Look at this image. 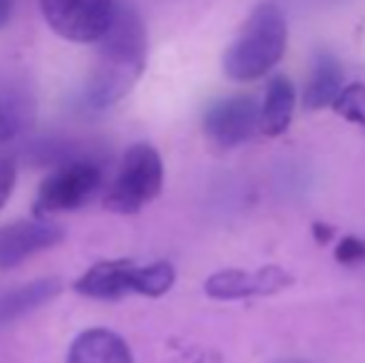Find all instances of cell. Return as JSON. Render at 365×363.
Listing matches in <instances>:
<instances>
[{"instance_id":"obj_21","label":"cell","mask_w":365,"mask_h":363,"mask_svg":"<svg viewBox=\"0 0 365 363\" xmlns=\"http://www.w3.org/2000/svg\"><path fill=\"white\" fill-rule=\"evenodd\" d=\"M279 363H308V361H301V359H286V361H279Z\"/></svg>"},{"instance_id":"obj_1","label":"cell","mask_w":365,"mask_h":363,"mask_svg":"<svg viewBox=\"0 0 365 363\" xmlns=\"http://www.w3.org/2000/svg\"><path fill=\"white\" fill-rule=\"evenodd\" d=\"M147 65V28L140 13L125 0H117L110 28L97 40V58L85 83L90 110H107L142 78Z\"/></svg>"},{"instance_id":"obj_15","label":"cell","mask_w":365,"mask_h":363,"mask_svg":"<svg viewBox=\"0 0 365 363\" xmlns=\"http://www.w3.org/2000/svg\"><path fill=\"white\" fill-rule=\"evenodd\" d=\"M174 267L169 262H154V264H142L140 267V286H137V294L142 296H164L174 286Z\"/></svg>"},{"instance_id":"obj_3","label":"cell","mask_w":365,"mask_h":363,"mask_svg":"<svg viewBox=\"0 0 365 363\" xmlns=\"http://www.w3.org/2000/svg\"><path fill=\"white\" fill-rule=\"evenodd\" d=\"M164 184V162L147 142L132 145L122 155L115 177L105 184L102 202L115 214H137L159 197Z\"/></svg>"},{"instance_id":"obj_16","label":"cell","mask_w":365,"mask_h":363,"mask_svg":"<svg viewBox=\"0 0 365 363\" xmlns=\"http://www.w3.org/2000/svg\"><path fill=\"white\" fill-rule=\"evenodd\" d=\"M333 110L341 117H346L348 122L365 130V85L353 83L348 88H343L338 100L333 102Z\"/></svg>"},{"instance_id":"obj_18","label":"cell","mask_w":365,"mask_h":363,"mask_svg":"<svg viewBox=\"0 0 365 363\" xmlns=\"http://www.w3.org/2000/svg\"><path fill=\"white\" fill-rule=\"evenodd\" d=\"M336 259L341 264H361L365 259V242L358 237H343V242L336 247Z\"/></svg>"},{"instance_id":"obj_12","label":"cell","mask_w":365,"mask_h":363,"mask_svg":"<svg viewBox=\"0 0 365 363\" xmlns=\"http://www.w3.org/2000/svg\"><path fill=\"white\" fill-rule=\"evenodd\" d=\"M296 110V88L286 75H276L266 88L261 105V132L269 137H279L289 130Z\"/></svg>"},{"instance_id":"obj_7","label":"cell","mask_w":365,"mask_h":363,"mask_svg":"<svg viewBox=\"0 0 365 363\" xmlns=\"http://www.w3.org/2000/svg\"><path fill=\"white\" fill-rule=\"evenodd\" d=\"M65 239L63 227L48 219H20L0 227V272L20 267L25 259L58 247Z\"/></svg>"},{"instance_id":"obj_20","label":"cell","mask_w":365,"mask_h":363,"mask_svg":"<svg viewBox=\"0 0 365 363\" xmlns=\"http://www.w3.org/2000/svg\"><path fill=\"white\" fill-rule=\"evenodd\" d=\"M313 234H316V242L326 244V242H331L333 229L328 227V224H316V227H313Z\"/></svg>"},{"instance_id":"obj_2","label":"cell","mask_w":365,"mask_h":363,"mask_svg":"<svg viewBox=\"0 0 365 363\" xmlns=\"http://www.w3.org/2000/svg\"><path fill=\"white\" fill-rule=\"evenodd\" d=\"M289 43V25L284 10L266 0L254 8L239 38L224 53V73L236 83H251L281 63Z\"/></svg>"},{"instance_id":"obj_14","label":"cell","mask_w":365,"mask_h":363,"mask_svg":"<svg viewBox=\"0 0 365 363\" xmlns=\"http://www.w3.org/2000/svg\"><path fill=\"white\" fill-rule=\"evenodd\" d=\"M35 117V100L25 88H0V145H8L30 127Z\"/></svg>"},{"instance_id":"obj_10","label":"cell","mask_w":365,"mask_h":363,"mask_svg":"<svg viewBox=\"0 0 365 363\" xmlns=\"http://www.w3.org/2000/svg\"><path fill=\"white\" fill-rule=\"evenodd\" d=\"M68 363H135L127 341L110 329H87L70 344Z\"/></svg>"},{"instance_id":"obj_13","label":"cell","mask_w":365,"mask_h":363,"mask_svg":"<svg viewBox=\"0 0 365 363\" xmlns=\"http://www.w3.org/2000/svg\"><path fill=\"white\" fill-rule=\"evenodd\" d=\"M343 92V68L331 53H321L313 65V73L303 90V107L306 110H323L333 105Z\"/></svg>"},{"instance_id":"obj_5","label":"cell","mask_w":365,"mask_h":363,"mask_svg":"<svg viewBox=\"0 0 365 363\" xmlns=\"http://www.w3.org/2000/svg\"><path fill=\"white\" fill-rule=\"evenodd\" d=\"M117 0H40L48 25L70 43H97L110 28Z\"/></svg>"},{"instance_id":"obj_8","label":"cell","mask_w":365,"mask_h":363,"mask_svg":"<svg viewBox=\"0 0 365 363\" xmlns=\"http://www.w3.org/2000/svg\"><path fill=\"white\" fill-rule=\"evenodd\" d=\"M291 274L284 272L281 267H261L256 272H241V269H226L217 272L207 279L204 291L212 299L219 301H236L249 299V296H269L276 291L291 286Z\"/></svg>"},{"instance_id":"obj_17","label":"cell","mask_w":365,"mask_h":363,"mask_svg":"<svg viewBox=\"0 0 365 363\" xmlns=\"http://www.w3.org/2000/svg\"><path fill=\"white\" fill-rule=\"evenodd\" d=\"M15 182H18V165H15L13 157L0 155V209L8 204Z\"/></svg>"},{"instance_id":"obj_6","label":"cell","mask_w":365,"mask_h":363,"mask_svg":"<svg viewBox=\"0 0 365 363\" xmlns=\"http://www.w3.org/2000/svg\"><path fill=\"white\" fill-rule=\"evenodd\" d=\"M204 132L221 150H234L261 130V105L249 95L217 100L204 110Z\"/></svg>"},{"instance_id":"obj_4","label":"cell","mask_w":365,"mask_h":363,"mask_svg":"<svg viewBox=\"0 0 365 363\" xmlns=\"http://www.w3.org/2000/svg\"><path fill=\"white\" fill-rule=\"evenodd\" d=\"M100 189H105V172L95 160L73 157L65 160L40 182L33 199V212L48 219L85 207Z\"/></svg>"},{"instance_id":"obj_19","label":"cell","mask_w":365,"mask_h":363,"mask_svg":"<svg viewBox=\"0 0 365 363\" xmlns=\"http://www.w3.org/2000/svg\"><path fill=\"white\" fill-rule=\"evenodd\" d=\"M13 5H15V0H0V30L13 18Z\"/></svg>"},{"instance_id":"obj_9","label":"cell","mask_w":365,"mask_h":363,"mask_svg":"<svg viewBox=\"0 0 365 363\" xmlns=\"http://www.w3.org/2000/svg\"><path fill=\"white\" fill-rule=\"evenodd\" d=\"M140 267L142 264L130 259H105L87 269L75 281V291L87 299L115 301L127 294H137L140 286Z\"/></svg>"},{"instance_id":"obj_11","label":"cell","mask_w":365,"mask_h":363,"mask_svg":"<svg viewBox=\"0 0 365 363\" xmlns=\"http://www.w3.org/2000/svg\"><path fill=\"white\" fill-rule=\"evenodd\" d=\"M63 291L60 279H35L18 284L8 291H0V326L20 321L23 316L43 309L48 301Z\"/></svg>"}]
</instances>
